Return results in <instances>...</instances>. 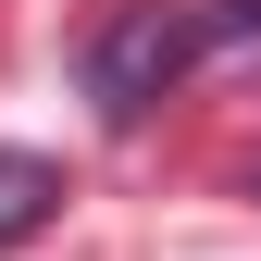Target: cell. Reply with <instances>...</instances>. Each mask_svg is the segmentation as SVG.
<instances>
[{
	"label": "cell",
	"instance_id": "obj_1",
	"mask_svg": "<svg viewBox=\"0 0 261 261\" xmlns=\"http://www.w3.org/2000/svg\"><path fill=\"white\" fill-rule=\"evenodd\" d=\"M187 62H199V25L162 13V0H124L100 38H87V100H100V124H137Z\"/></svg>",
	"mask_w": 261,
	"mask_h": 261
},
{
	"label": "cell",
	"instance_id": "obj_2",
	"mask_svg": "<svg viewBox=\"0 0 261 261\" xmlns=\"http://www.w3.org/2000/svg\"><path fill=\"white\" fill-rule=\"evenodd\" d=\"M50 212H62V162H38V149H0V249H25Z\"/></svg>",
	"mask_w": 261,
	"mask_h": 261
}]
</instances>
